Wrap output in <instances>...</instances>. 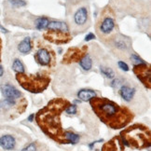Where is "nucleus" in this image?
<instances>
[{"label": "nucleus", "instance_id": "obj_13", "mask_svg": "<svg viewBox=\"0 0 151 151\" xmlns=\"http://www.w3.org/2000/svg\"><path fill=\"white\" fill-rule=\"evenodd\" d=\"M79 65H80L81 67L84 69V70H86V71L90 70V69L91 68V66H92V60H91V58L90 57V55L89 54L85 55L82 59L80 60Z\"/></svg>", "mask_w": 151, "mask_h": 151}, {"label": "nucleus", "instance_id": "obj_6", "mask_svg": "<svg viewBox=\"0 0 151 151\" xmlns=\"http://www.w3.org/2000/svg\"><path fill=\"white\" fill-rule=\"evenodd\" d=\"M16 146V141L13 136L9 134L0 137V147L5 150H12Z\"/></svg>", "mask_w": 151, "mask_h": 151}, {"label": "nucleus", "instance_id": "obj_26", "mask_svg": "<svg viewBox=\"0 0 151 151\" xmlns=\"http://www.w3.org/2000/svg\"><path fill=\"white\" fill-rule=\"evenodd\" d=\"M3 74H4V68L1 65H0V77H2Z\"/></svg>", "mask_w": 151, "mask_h": 151}, {"label": "nucleus", "instance_id": "obj_14", "mask_svg": "<svg viewBox=\"0 0 151 151\" xmlns=\"http://www.w3.org/2000/svg\"><path fill=\"white\" fill-rule=\"evenodd\" d=\"M49 19L46 18V17H40L36 21V27L38 29V30H44L48 27L49 24Z\"/></svg>", "mask_w": 151, "mask_h": 151}, {"label": "nucleus", "instance_id": "obj_18", "mask_svg": "<svg viewBox=\"0 0 151 151\" xmlns=\"http://www.w3.org/2000/svg\"><path fill=\"white\" fill-rule=\"evenodd\" d=\"M131 59L132 61V63H134L135 65H147L146 62L143 61L140 57H139L138 55L136 54H132V57H131Z\"/></svg>", "mask_w": 151, "mask_h": 151}, {"label": "nucleus", "instance_id": "obj_8", "mask_svg": "<svg viewBox=\"0 0 151 151\" xmlns=\"http://www.w3.org/2000/svg\"><path fill=\"white\" fill-rule=\"evenodd\" d=\"M37 59L38 63L42 65H48L50 62V52L46 49H40L37 52Z\"/></svg>", "mask_w": 151, "mask_h": 151}, {"label": "nucleus", "instance_id": "obj_17", "mask_svg": "<svg viewBox=\"0 0 151 151\" xmlns=\"http://www.w3.org/2000/svg\"><path fill=\"white\" fill-rule=\"evenodd\" d=\"M101 73L108 78H113L115 76L114 71L109 67H101Z\"/></svg>", "mask_w": 151, "mask_h": 151}, {"label": "nucleus", "instance_id": "obj_28", "mask_svg": "<svg viewBox=\"0 0 151 151\" xmlns=\"http://www.w3.org/2000/svg\"><path fill=\"white\" fill-rule=\"evenodd\" d=\"M0 27H1V25H0Z\"/></svg>", "mask_w": 151, "mask_h": 151}, {"label": "nucleus", "instance_id": "obj_22", "mask_svg": "<svg viewBox=\"0 0 151 151\" xmlns=\"http://www.w3.org/2000/svg\"><path fill=\"white\" fill-rule=\"evenodd\" d=\"M118 65H119V68H120V69H122L123 71H126V72H127V71H129V66H128V65H127L126 63H124V62H122V61H119Z\"/></svg>", "mask_w": 151, "mask_h": 151}, {"label": "nucleus", "instance_id": "obj_21", "mask_svg": "<svg viewBox=\"0 0 151 151\" xmlns=\"http://www.w3.org/2000/svg\"><path fill=\"white\" fill-rule=\"evenodd\" d=\"M66 113L69 114V115H75L77 113V106H75V104H72V106H69L67 108H66Z\"/></svg>", "mask_w": 151, "mask_h": 151}, {"label": "nucleus", "instance_id": "obj_20", "mask_svg": "<svg viewBox=\"0 0 151 151\" xmlns=\"http://www.w3.org/2000/svg\"><path fill=\"white\" fill-rule=\"evenodd\" d=\"M115 45L118 49H120V50H126L127 49V44L125 42V40H123V39L116 40Z\"/></svg>", "mask_w": 151, "mask_h": 151}, {"label": "nucleus", "instance_id": "obj_16", "mask_svg": "<svg viewBox=\"0 0 151 151\" xmlns=\"http://www.w3.org/2000/svg\"><path fill=\"white\" fill-rule=\"evenodd\" d=\"M12 68L13 70L19 74H22L24 73V66L22 65V63L19 60V59H16L13 62V65H12Z\"/></svg>", "mask_w": 151, "mask_h": 151}, {"label": "nucleus", "instance_id": "obj_24", "mask_svg": "<svg viewBox=\"0 0 151 151\" xmlns=\"http://www.w3.org/2000/svg\"><path fill=\"white\" fill-rule=\"evenodd\" d=\"M93 38H95V36L92 33H90V34H88L86 36V37H85V40L86 41H90V40H91V39H93Z\"/></svg>", "mask_w": 151, "mask_h": 151}, {"label": "nucleus", "instance_id": "obj_25", "mask_svg": "<svg viewBox=\"0 0 151 151\" xmlns=\"http://www.w3.org/2000/svg\"><path fill=\"white\" fill-rule=\"evenodd\" d=\"M119 84V79H115L112 81V83H111V87H113V88H115V87H118Z\"/></svg>", "mask_w": 151, "mask_h": 151}, {"label": "nucleus", "instance_id": "obj_11", "mask_svg": "<svg viewBox=\"0 0 151 151\" xmlns=\"http://www.w3.org/2000/svg\"><path fill=\"white\" fill-rule=\"evenodd\" d=\"M31 49H32L31 39L28 37H26L18 46L19 51L21 52V53H24V54H26V53H28V52H30Z\"/></svg>", "mask_w": 151, "mask_h": 151}, {"label": "nucleus", "instance_id": "obj_1", "mask_svg": "<svg viewBox=\"0 0 151 151\" xmlns=\"http://www.w3.org/2000/svg\"><path fill=\"white\" fill-rule=\"evenodd\" d=\"M91 106L100 119L113 129L121 128L129 122L125 109L120 108L118 104L102 98H92Z\"/></svg>", "mask_w": 151, "mask_h": 151}, {"label": "nucleus", "instance_id": "obj_15", "mask_svg": "<svg viewBox=\"0 0 151 151\" xmlns=\"http://www.w3.org/2000/svg\"><path fill=\"white\" fill-rule=\"evenodd\" d=\"M65 141L71 143V144L78 143L79 140V135L76 134V133H74L72 132H66L65 133Z\"/></svg>", "mask_w": 151, "mask_h": 151}, {"label": "nucleus", "instance_id": "obj_5", "mask_svg": "<svg viewBox=\"0 0 151 151\" xmlns=\"http://www.w3.org/2000/svg\"><path fill=\"white\" fill-rule=\"evenodd\" d=\"M47 28L51 32L62 33V34H67L68 33V26L65 22H63L51 21L49 22Z\"/></svg>", "mask_w": 151, "mask_h": 151}, {"label": "nucleus", "instance_id": "obj_2", "mask_svg": "<svg viewBox=\"0 0 151 151\" xmlns=\"http://www.w3.org/2000/svg\"><path fill=\"white\" fill-rule=\"evenodd\" d=\"M144 128L145 127L142 128L139 125L132 126L121 133V137L127 141L129 147L131 145H134L138 148L145 147L149 145L150 136L149 132L147 133V129Z\"/></svg>", "mask_w": 151, "mask_h": 151}, {"label": "nucleus", "instance_id": "obj_4", "mask_svg": "<svg viewBox=\"0 0 151 151\" xmlns=\"http://www.w3.org/2000/svg\"><path fill=\"white\" fill-rule=\"evenodd\" d=\"M88 9L85 7L79 8L74 14V22L78 26L84 25L88 21Z\"/></svg>", "mask_w": 151, "mask_h": 151}, {"label": "nucleus", "instance_id": "obj_9", "mask_svg": "<svg viewBox=\"0 0 151 151\" xmlns=\"http://www.w3.org/2000/svg\"><path fill=\"white\" fill-rule=\"evenodd\" d=\"M135 93V90L134 89H132L130 87L128 86H122L120 88L119 91V94L120 96L123 98V99L127 102H129L132 99L133 95Z\"/></svg>", "mask_w": 151, "mask_h": 151}, {"label": "nucleus", "instance_id": "obj_10", "mask_svg": "<svg viewBox=\"0 0 151 151\" xmlns=\"http://www.w3.org/2000/svg\"><path fill=\"white\" fill-rule=\"evenodd\" d=\"M95 96H96V92L91 90H81L78 93V97L81 101H84V102L90 101Z\"/></svg>", "mask_w": 151, "mask_h": 151}, {"label": "nucleus", "instance_id": "obj_23", "mask_svg": "<svg viewBox=\"0 0 151 151\" xmlns=\"http://www.w3.org/2000/svg\"><path fill=\"white\" fill-rule=\"evenodd\" d=\"M22 151H37V147L35 144H30L29 146H27L26 147H24Z\"/></svg>", "mask_w": 151, "mask_h": 151}, {"label": "nucleus", "instance_id": "obj_12", "mask_svg": "<svg viewBox=\"0 0 151 151\" xmlns=\"http://www.w3.org/2000/svg\"><path fill=\"white\" fill-rule=\"evenodd\" d=\"M103 151H122L119 140L115 139V140H112L111 142L104 145Z\"/></svg>", "mask_w": 151, "mask_h": 151}, {"label": "nucleus", "instance_id": "obj_27", "mask_svg": "<svg viewBox=\"0 0 151 151\" xmlns=\"http://www.w3.org/2000/svg\"><path fill=\"white\" fill-rule=\"evenodd\" d=\"M34 117H35V115H34V114H32L31 116H29L28 120H29V121H33V119H34Z\"/></svg>", "mask_w": 151, "mask_h": 151}, {"label": "nucleus", "instance_id": "obj_7", "mask_svg": "<svg viewBox=\"0 0 151 151\" xmlns=\"http://www.w3.org/2000/svg\"><path fill=\"white\" fill-rule=\"evenodd\" d=\"M115 28V21L112 17H106L102 24L100 25V32L104 34V35H107V34H110L113 29Z\"/></svg>", "mask_w": 151, "mask_h": 151}, {"label": "nucleus", "instance_id": "obj_19", "mask_svg": "<svg viewBox=\"0 0 151 151\" xmlns=\"http://www.w3.org/2000/svg\"><path fill=\"white\" fill-rule=\"evenodd\" d=\"M10 4L13 6L14 8H21L26 6V2L24 0H10Z\"/></svg>", "mask_w": 151, "mask_h": 151}, {"label": "nucleus", "instance_id": "obj_3", "mask_svg": "<svg viewBox=\"0 0 151 151\" xmlns=\"http://www.w3.org/2000/svg\"><path fill=\"white\" fill-rule=\"evenodd\" d=\"M2 92L3 95L8 98V99H12V100H17L22 96V93L20 91H18L14 86L10 84H5L2 86Z\"/></svg>", "mask_w": 151, "mask_h": 151}]
</instances>
